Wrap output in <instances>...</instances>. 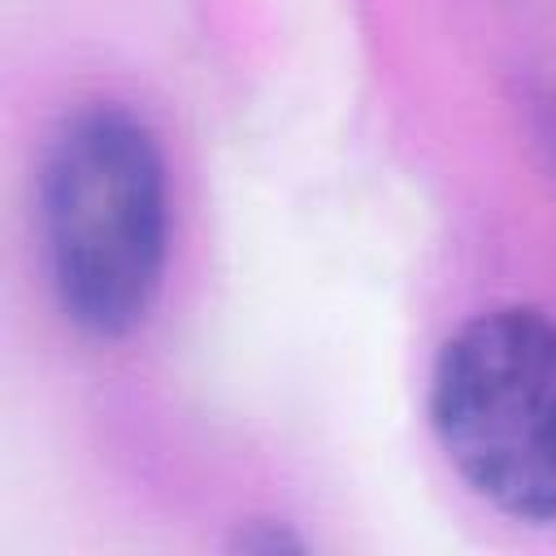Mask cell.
<instances>
[{"instance_id":"obj_2","label":"cell","mask_w":556,"mask_h":556,"mask_svg":"<svg viewBox=\"0 0 556 556\" xmlns=\"http://www.w3.org/2000/svg\"><path fill=\"white\" fill-rule=\"evenodd\" d=\"M426 413L482 504L556 526V321L543 308L500 304L460 321L434 356Z\"/></svg>"},{"instance_id":"obj_1","label":"cell","mask_w":556,"mask_h":556,"mask_svg":"<svg viewBox=\"0 0 556 556\" xmlns=\"http://www.w3.org/2000/svg\"><path fill=\"white\" fill-rule=\"evenodd\" d=\"M48 291L87 339H126L161 295L169 261V174L156 130L122 100L61 117L35 178Z\"/></svg>"},{"instance_id":"obj_3","label":"cell","mask_w":556,"mask_h":556,"mask_svg":"<svg viewBox=\"0 0 556 556\" xmlns=\"http://www.w3.org/2000/svg\"><path fill=\"white\" fill-rule=\"evenodd\" d=\"M526 113H530V126L539 135V148L547 152L552 169H556V96L552 91H534L526 96Z\"/></svg>"}]
</instances>
